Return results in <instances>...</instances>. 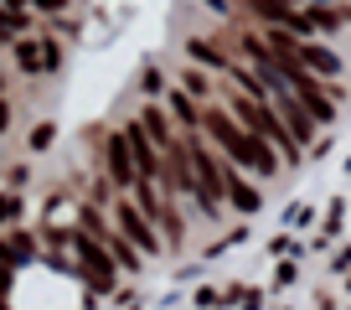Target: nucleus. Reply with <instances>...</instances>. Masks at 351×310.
Here are the masks:
<instances>
[{"mask_svg":"<svg viewBox=\"0 0 351 310\" xmlns=\"http://www.w3.org/2000/svg\"><path fill=\"white\" fill-rule=\"evenodd\" d=\"M114 217H119V232H124V238H130V243L134 248H140V254H160V228H155V222L150 217H145V212L140 207H134V202H119V207H114Z\"/></svg>","mask_w":351,"mask_h":310,"instance_id":"4","label":"nucleus"},{"mask_svg":"<svg viewBox=\"0 0 351 310\" xmlns=\"http://www.w3.org/2000/svg\"><path fill=\"white\" fill-rule=\"evenodd\" d=\"M104 150H109V181H114L119 191H130L140 176H134V155H130V140H124V130H114Z\"/></svg>","mask_w":351,"mask_h":310,"instance_id":"6","label":"nucleus"},{"mask_svg":"<svg viewBox=\"0 0 351 310\" xmlns=\"http://www.w3.org/2000/svg\"><path fill=\"white\" fill-rule=\"evenodd\" d=\"M0 5H5V11H26V0H0Z\"/></svg>","mask_w":351,"mask_h":310,"instance_id":"17","label":"nucleus"},{"mask_svg":"<svg viewBox=\"0 0 351 310\" xmlns=\"http://www.w3.org/2000/svg\"><path fill=\"white\" fill-rule=\"evenodd\" d=\"M191 57H197V62H212V67H228L232 57L228 52H217V42H207V36H191V47H186Z\"/></svg>","mask_w":351,"mask_h":310,"instance_id":"12","label":"nucleus"},{"mask_svg":"<svg viewBox=\"0 0 351 310\" xmlns=\"http://www.w3.org/2000/svg\"><path fill=\"white\" fill-rule=\"evenodd\" d=\"M181 88L197 93V99H207V93H212V78H207V73H197V67H186V73H181Z\"/></svg>","mask_w":351,"mask_h":310,"instance_id":"14","label":"nucleus"},{"mask_svg":"<svg viewBox=\"0 0 351 310\" xmlns=\"http://www.w3.org/2000/svg\"><path fill=\"white\" fill-rule=\"evenodd\" d=\"M295 62L305 67V73H326V78H336V73H341L336 52H326V47H315V42H300V47H295Z\"/></svg>","mask_w":351,"mask_h":310,"instance_id":"7","label":"nucleus"},{"mask_svg":"<svg viewBox=\"0 0 351 310\" xmlns=\"http://www.w3.org/2000/svg\"><path fill=\"white\" fill-rule=\"evenodd\" d=\"M232 119H238L248 134H258L263 145H274L285 160H300V150H305V145H300L295 134L285 130V119L269 109V99H248V93H232Z\"/></svg>","mask_w":351,"mask_h":310,"instance_id":"2","label":"nucleus"},{"mask_svg":"<svg viewBox=\"0 0 351 310\" xmlns=\"http://www.w3.org/2000/svg\"><path fill=\"white\" fill-rule=\"evenodd\" d=\"M5 124H11V104H5V93H0V134H5Z\"/></svg>","mask_w":351,"mask_h":310,"instance_id":"16","label":"nucleus"},{"mask_svg":"<svg viewBox=\"0 0 351 310\" xmlns=\"http://www.w3.org/2000/svg\"><path fill=\"white\" fill-rule=\"evenodd\" d=\"M171 114L181 119V130H197V119H202V109L191 104V93H186V88H176V93H171Z\"/></svg>","mask_w":351,"mask_h":310,"instance_id":"11","label":"nucleus"},{"mask_svg":"<svg viewBox=\"0 0 351 310\" xmlns=\"http://www.w3.org/2000/svg\"><path fill=\"white\" fill-rule=\"evenodd\" d=\"M197 130H202V134H212V145L228 155L232 166H248V171H258V176H274V171H279V155L269 150L258 134L243 130V124L232 119L228 109H207V114L197 119Z\"/></svg>","mask_w":351,"mask_h":310,"instance_id":"1","label":"nucleus"},{"mask_svg":"<svg viewBox=\"0 0 351 310\" xmlns=\"http://www.w3.org/2000/svg\"><path fill=\"white\" fill-rule=\"evenodd\" d=\"M140 124H145V134H150V145L155 150H160L165 140H171V119H165L160 109H155V104H145V114H140Z\"/></svg>","mask_w":351,"mask_h":310,"instance_id":"10","label":"nucleus"},{"mask_svg":"<svg viewBox=\"0 0 351 310\" xmlns=\"http://www.w3.org/2000/svg\"><path fill=\"white\" fill-rule=\"evenodd\" d=\"M104 248H109L114 254V269H140V248L130 243V238H124V232H104Z\"/></svg>","mask_w":351,"mask_h":310,"instance_id":"8","label":"nucleus"},{"mask_svg":"<svg viewBox=\"0 0 351 310\" xmlns=\"http://www.w3.org/2000/svg\"><path fill=\"white\" fill-rule=\"evenodd\" d=\"M222 197H228L238 212H258V191H253L248 181L238 176V166H232V176H228V187H222Z\"/></svg>","mask_w":351,"mask_h":310,"instance_id":"9","label":"nucleus"},{"mask_svg":"<svg viewBox=\"0 0 351 310\" xmlns=\"http://www.w3.org/2000/svg\"><path fill=\"white\" fill-rule=\"evenodd\" d=\"M32 254H36V243L26 238V232H16V238H5V243H0V259H32Z\"/></svg>","mask_w":351,"mask_h":310,"instance_id":"13","label":"nucleus"},{"mask_svg":"<svg viewBox=\"0 0 351 310\" xmlns=\"http://www.w3.org/2000/svg\"><path fill=\"white\" fill-rule=\"evenodd\" d=\"M269 109H274L279 119H285V130L295 134L300 145H305L310 134H315V119H310V109H305V104H300L295 93L285 88V83H279V78H274V83H269Z\"/></svg>","mask_w":351,"mask_h":310,"instance_id":"3","label":"nucleus"},{"mask_svg":"<svg viewBox=\"0 0 351 310\" xmlns=\"http://www.w3.org/2000/svg\"><path fill=\"white\" fill-rule=\"evenodd\" d=\"M83 232H93V238L104 243V232H109V222H104V217H99L93 207H83Z\"/></svg>","mask_w":351,"mask_h":310,"instance_id":"15","label":"nucleus"},{"mask_svg":"<svg viewBox=\"0 0 351 310\" xmlns=\"http://www.w3.org/2000/svg\"><path fill=\"white\" fill-rule=\"evenodd\" d=\"M73 248H77V259H83V274L93 279L99 289H109V285H114V259H109V248H104L93 232H83V228L73 232Z\"/></svg>","mask_w":351,"mask_h":310,"instance_id":"5","label":"nucleus"}]
</instances>
